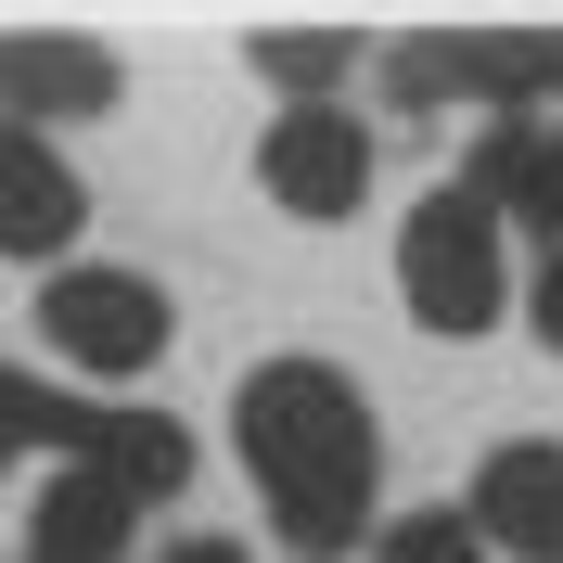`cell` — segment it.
Masks as SVG:
<instances>
[{"instance_id":"1","label":"cell","mask_w":563,"mask_h":563,"mask_svg":"<svg viewBox=\"0 0 563 563\" xmlns=\"http://www.w3.org/2000/svg\"><path fill=\"white\" fill-rule=\"evenodd\" d=\"M244 422V474L269 487V526L308 563H333L372 526V474H385V435H372V397L333 372V358H269L231 397Z\"/></svg>"},{"instance_id":"2","label":"cell","mask_w":563,"mask_h":563,"mask_svg":"<svg viewBox=\"0 0 563 563\" xmlns=\"http://www.w3.org/2000/svg\"><path fill=\"white\" fill-rule=\"evenodd\" d=\"M397 295H410V320H422V333H449V346L499 320L512 269H499V218H487L474 179H435V192L397 218Z\"/></svg>"},{"instance_id":"3","label":"cell","mask_w":563,"mask_h":563,"mask_svg":"<svg viewBox=\"0 0 563 563\" xmlns=\"http://www.w3.org/2000/svg\"><path fill=\"white\" fill-rule=\"evenodd\" d=\"M38 333H52V358L129 385V372L167 358V295H154L141 269H52L38 282Z\"/></svg>"},{"instance_id":"4","label":"cell","mask_w":563,"mask_h":563,"mask_svg":"<svg viewBox=\"0 0 563 563\" xmlns=\"http://www.w3.org/2000/svg\"><path fill=\"white\" fill-rule=\"evenodd\" d=\"M256 179H269V206H295V218H346L358 192H372V129H358L346 103H295L256 141Z\"/></svg>"},{"instance_id":"5","label":"cell","mask_w":563,"mask_h":563,"mask_svg":"<svg viewBox=\"0 0 563 563\" xmlns=\"http://www.w3.org/2000/svg\"><path fill=\"white\" fill-rule=\"evenodd\" d=\"M115 52L65 26H0V129H52V115H103Z\"/></svg>"},{"instance_id":"6","label":"cell","mask_w":563,"mask_h":563,"mask_svg":"<svg viewBox=\"0 0 563 563\" xmlns=\"http://www.w3.org/2000/svg\"><path fill=\"white\" fill-rule=\"evenodd\" d=\"M474 538L512 563H563V449L551 435H512V449H487V474H474Z\"/></svg>"},{"instance_id":"7","label":"cell","mask_w":563,"mask_h":563,"mask_svg":"<svg viewBox=\"0 0 563 563\" xmlns=\"http://www.w3.org/2000/svg\"><path fill=\"white\" fill-rule=\"evenodd\" d=\"M77 218H90V179L38 129H0V256H65Z\"/></svg>"},{"instance_id":"8","label":"cell","mask_w":563,"mask_h":563,"mask_svg":"<svg viewBox=\"0 0 563 563\" xmlns=\"http://www.w3.org/2000/svg\"><path fill=\"white\" fill-rule=\"evenodd\" d=\"M129 512L141 499L115 487V474L65 461V474L38 487V512H26V563H129Z\"/></svg>"},{"instance_id":"9","label":"cell","mask_w":563,"mask_h":563,"mask_svg":"<svg viewBox=\"0 0 563 563\" xmlns=\"http://www.w3.org/2000/svg\"><path fill=\"white\" fill-rule=\"evenodd\" d=\"M474 192H487V218H538V231H551V218H563V129L499 115L487 154H474Z\"/></svg>"},{"instance_id":"10","label":"cell","mask_w":563,"mask_h":563,"mask_svg":"<svg viewBox=\"0 0 563 563\" xmlns=\"http://www.w3.org/2000/svg\"><path fill=\"white\" fill-rule=\"evenodd\" d=\"M77 461H90V474H115L129 499H167L179 474H192V435H179V422H154V410H103Z\"/></svg>"},{"instance_id":"11","label":"cell","mask_w":563,"mask_h":563,"mask_svg":"<svg viewBox=\"0 0 563 563\" xmlns=\"http://www.w3.org/2000/svg\"><path fill=\"white\" fill-rule=\"evenodd\" d=\"M90 422H103V410H77V397H38L26 372H0V461H13V449H90Z\"/></svg>"},{"instance_id":"12","label":"cell","mask_w":563,"mask_h":563,"mask_svg":"<svg viewBox=\"0 0 563 563\" xmlns=\"http://www.w3.org/2000/svg\"><path fill=\"white\" fill-rule=\"evenodd\" d=\"M346 65H358V38H333V26H269V38H256V77L308 90V103H320V90H333Z\"/></svg>"},{"instance_id":"13","label":"cell","mask_w":563,"mask_h":563,"mask_svg":"<svg viewBox=\"0 0 563 563\" xmlns=\"http://www.w3.org/2000/svg\"><path fill=\"white\" fill-rule=\"evenodd\" d=\"M372 563H487V538H474V512H397V526H372Z\"/></svg>"},{"instance_id":"14","label":"cell","mask_w":563,"mask_h":563,"mask_svg":"<svg viewBox=\"0 0 563 563\" xmlns=\"http://www.w3.org/2000/svg\"><path fill=\"white\" fill-rule=\"evenodd\" d=\"M526 320H538V346H563V244L538 256V282H526Z\"/></svg>"},{"instance_id":"15","label":"cell","mask_w":563,"mask_h":563,"mask_svg":"<svg viewBox=\"0 0 563 563\" xmlns=\"http://www.w3.org/2000/svg\"><path fill=\"white\" fill-rule=\"evenodd\" d=\"M154 563H244V538H167Z\"/></svg>"},{"instance_id":"16","label":"cell","mask_w":563,"mask_h":563,"mask_svg":"<svg viewBox=\"0 0 563 563\" xmlns=\"http://www.w3.org/2000/svg\"><path fill=\"white\" fill-rule=\"evenodd\" d=\"M551 90H563V77H551Z\"/></svg>"}]
</instances>
